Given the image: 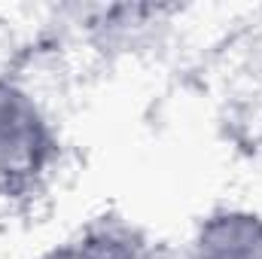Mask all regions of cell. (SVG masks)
Here are the masks:
<instances>
[{
	"label": "cell",
	"mask_w": 262,
	"mask_h": 259,
	"mask_svg": "<svg viewBox=\"0 0 262 259\" xmlns=\"http://www.w3.org/2000/svg\"><path fill=\"white\" fill-rule=\"evenodd\" d=\"M58 159L61 134L46 98L28 79L0 73V195L40 192Z\"/></svg>",
	"instance_id": "obj_1"
},
{
	"label": "cell",
	"mask_w": 262,
	"mask_h": 259,
	"mask_svg": "<svg viewBox=\"0 0 262 259\" xmlns=\"http://www.w3.org/2000/svg\"><path fill=\"white\" fill-rule=\"evenodd\" d=\"M192 259H262V207L229 201L201 213L186 238Z\"/></svg>",
	"instance_id": "obj_2"
},
{
	"label": "cell",
	"mask_w": 262,
	"mask_h": 259,
	"mask_svg": "<svg viewBox=\"0 0 262 259\" xmlns=\"http://www.w3.org/2000/svg\"><path fill=\"white\" fill-rule=\"evenodd\" d=\"M143 241L146 238L128 223L116 217H98L31 259H137Z\"/></svg>",
	"instance_id": "obj_3"
},
{
	"label": "cell",
	"mask_w": 262,
	"mask_h": 259,
	"mask_svg": "<svg viewBox=\"0 0 262 259\" xmlns=\"http://www.w3.org/2000/svg\"><path fill=\"white\" fill-rule=\"evenodd\" d=\"M137 259H192V253H189L186 241L177 244V241H152V238H146Z\"/></svg>",
	"instance_id": "obj_4"
}]
</instances>
